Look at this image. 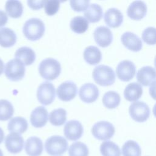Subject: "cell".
Here are the masks:
<instances>
[{"mask_svg": "<svg viewBox=\"0 0 156 156\" xmlns=\"http://www.w3.org/2000/svg\"><path fill=\"white\" fill-rule=\"evenodd\" d=\"M44 31V23L41 20L37 18L27 20L23 27L24 35L27 39L31 41H35L41 38Z\"/></svg>", "mask_w": 156, "mask_h": 156, "instance_id": "6da1fadb", "label": "cell"}, {"mask_svg": "<svg viewBox=\"0 0 156 156\" xmlns=\"http://www.w3.org/2000/svg\"><path fill=\"white\" fill-rule=\"evenodd\" d=\"M40 75L44 79L52 80L58 77L61 72V65L58 61L53 58L43 60L38 66Z\"/></svg>", "mask_w": 156, "mask_h": 156, "instance_id": "7a4b0ae2", "label": "cell"}, {"mask_svg": "<svg viewBox=\"0 0 156 156\" xmlns=\"http://www.w3.org/2000/svg\"><path fill=\"white\" fill-rule=\"evenodd\" d=\"M92 76L95 82L101 86L111 85L115 81V71L111 67L105 65L96 66Z\"/></svg>", "mask_w": 156, "mask_h": 156, "instance_id": "3957f363", "label": "cell"}, {"mask_svg": "<svg viewBox=\"0 0 156 156\" xmlns=\"http://www.w3.org/2000/svg\"><path fill=\"white\" fill-rule=\"evenodd\" d=\"M68 143L66 138L60 135H53L45 141L44 148L46 152L51 156L63 154L67 150Z\"/></svg>", "mask_w": 156, "mask_h": 156, "instance_id": "277c9868", "label": "cell"}, {"mask_svg": "<svg viewBox=\"0 0 156 156\" xmlns=\"http://www.w3.org/2000/svg\"><path fill=\"white\" fill-rule=\"evenodd\" d=\"M5 76L12 81H18L23 78L26 68L24 63L20 59L15 58L9 60L5 66Z\"/></svg>", "mask_w": 156, "mask_h": 156, "instance_id": "5b68a950", "label": "cell"}, {"mask_svg": "<svg viewBox=\"0 0 156 156\" xmlns=\"http://www.w3.org/2000/svg\"><path fill=\"white\" fill-rule=\"evenodd\" d=\"M115 132V127L110 122L101 121L96 122L91 128L93 135L99 140L110 139Z\"/></svg>", "mask_w": 156, "mask_h": 156, "instance_id": "8992f818", "label": "cell"}, {"mask_svg": "<svg viewBox=\"0 0 156 156\" xmlns=\"http://www.w3.org/2000/svg\"><path fill=\"white\" fill-rule=\"evenodd\" d=\"M37 97L40 103L47 105L51 104L55 99V88L54 85L48 81L42 82L38 87Z\"/></svg>", "mask_w": 156, "mask_h": 156, "instance_id": "52a82bcc", "label": "cell"}, {"mask_svg": "<svg viewBox=\"0 0 156 156\" xmlns=\"http://www.w3.org/2000/svg\"><path fill=\"white\" fill-rule=\"evenodd\" d=\"M129 112L132 118L136 122L146 121L150 115V108L147 104L142 101L132 102L129 108Z\"/></svg>", "mask_w": 156, "mask_h": 156, "instance_id": "ba28073f", "label": "cell"}, {"mask_svg": "<svg viewBox=\"0 0 156 156\" xmlns=\"http://www.w3.org/2000/svg\"><path fill=\"white\" fill-rule=\"evenodd\" d=\"M77 93L76 84L71 80L62 83L57 89V95L59 99L67 102L74 99Z\"/></svg>", "mask_w": 156, "mask_h": 156, "instance_id": "9c48e42d", "label": "cell"}, {"mask_svg": "<svg viewBox=\"0 0 156 156\" xmlns=\"http://www.w3.org/2000/svg\"><path fill=\"white\" fill-rule=\"evenodd\" d=\"M116 72L118 77L122 81L127 82L131 80L135 76L136 68L130 60H124L117 65Z\"/></svg>", "mask_w": 156, "mask_h": 156, "instance_id": "30bf717a", "label": "cell"}, {"mask_svg": "<svg viewBox=\"0 0 156 156\" xmlns=\"http://www.w3.org/2000/svg\"><path fill=\"white\" fill-rule=\"evenodd\" d=\"M64 135L66 139L71 141L79 140L83 135V128L82 124L77 120L68 121L63 129Z\"/></svg>", "mask_w": 156, "mask_h": 156, "instance_id": "8fae6325", "label": "cell"}, {"mask_svg": "<svg viewBox=\"0 0 156 156\" xmlns=\"http://www.w3.org/2000/svg\"><path fill=\"white\" fill-rule=\"evenodd\" d=\"M24 139L17 133L12 132L8 134L5 138V146L11 154L20 153L23 148Z\"/></svg>", "mask_w": 156, "mask_h": 156, "instance_id": "7c38bea8", "label": "cell"}, {"mask_svg": "<svg viewBox=\"0 0 156 156\" xmlns=\"http://www.w3.org/2000/svg\"><path fill=\"white\" fill-rule=\"evenodd\" d=\"M99 89L92 83H86L81 86L79 91L80 99L84 102H94L99 96Z\"/></svg>", "mask_w": 156, "mask_h": 156, "instance_id": "4fadbf2b", "label": "cell"}, {"mask_svg": "<svg viewBox=\"0 0 156 156\" xmlns=\"http://www.w3.org/2000/svg\"><path fill=\"white\" fill-rule=\"evenodd\" d=\"M93 37L96 43L101 47L109 46L113 40V34L110 29L106 26H99L93 32Z\"/></svg>", "mask_w": 156, "mask_h": 156, "instance_id": "5bb4252c", "label": "cell"}, {"mask_svg": "<svg viewBox=\"0 0 156 156\" xmlns=\"http://www.w3.org/2000/svg\"><path fill=\"white\" fill-rule=\"evenodd\" d=\"M48 119V112L43 106L35 108L31 112L30 121L31 124L36 128H41L46 125Z\"/></svg>", "mask_w": 156, "mask_h": 156, "instance_id": "9a60e30c", "label": "cell"}, {"mask_svg": "<svg viewBox=\"0 0 156 156\" xmlns=\"http://www.w3.org/2000/svg\"><path fill=\"white\" fill-rule=\"evenodd\" d=\"M121 41L124 46L134 52L139 51L143 47L141 38L132 32H126L121 36Z\"/></svg>", "mask_w": 156, "mask_h": 156, "instance_id": "2e32d148", "label": "cell"}, {"mask_svg": "<svg viewBox=\"0 0 156 156\" xmlns=\"http://www.w3.org/2000/svg\"><path fill=\"white\" fill-rule=\"evenodd\" d=\"M137 81L144 86L151 85L156 80V70L152 66H145L136 73Z\"/></svg>", "mask_w": 156, "mask_h": 156, "instance_id": "e0dca14e", "label": "cell"}, {"mask_svg": "<svg viewBox=\"0 0 156 156\" xmlns=\"http://www.w3.org/2000/svg\"><path fill=\"white\" fill-rule=\"evenodd\" d=\"M147 12V5L144 1H134L128 7L127 13L129 17L133 20H140Z\"/></svg>", "mask_w": 156, "mask_h": 156, "instance_id": "ac0fdd59", "label": "cell"}, {"mask_svg": "<svg viewBox=\"0 0 156 156\" xmlns=\"http://www.w3.org/2000/svg\"><path fill=\"white\" fill-rule=\"evenodd\" d=\"M24 149L29 156H40L43 151V142L37 136H30L26 141Z\"/></svg>", "mask_w": 156, "mask_h": 156, "instance_id": "d6986e66", "label": "cell"}, {"mask_svg": "<svg viewBox=\"0 0 156 156\" xmlns=\"http://www.w3.org/2000/svg\"><path fill=\"white\" fill-rule=\"evenodd\" d=\"M104 21L108 26L117 27L123 21V15L118 9L110 8L105 12Z\"/></svg>", "mask_w": 156, "mask_h": 156, "instance_id": "ffe728a7", "label": "cell"}, {"mask_svg": "<svg viewBox=\"0 0 156 156\" xmlns=\"http://www.w3.org/2000/svg\"><path fill=\"white\" fill-rule=\"evenodd\" d=\"M143 94V88L141 85L136 82L129 83L124 91V96L125 99L130 102L137 101Z\"/></svg>", "mask_w": 156, "mask_h": 156, "instance_id": "44dd1931", "label": "cell"}, {"mask_svg": "<svg viewBox=\"0 0 156 156\" xmlns=\"http://www.w3.org/2000/svg\"><path fill=\"white\" fill-rule=\"evenodd\" d=\"M15 57V58L21 60L25 65L28 66L34 62L36 55L32 48L27 46H23L16 51Z\"/></svg>", "mask_w": 156, "mask_h": 156, "instance_id": "7402d4cb", "label": "cell"}, {"mask_svg": "<svg viewBox=\"0 0 156 156\" xmlns=\"http://www.w3.org/2000/svg\"><path fill=\"white\" fill-rule=\"evenodd\" d=\"M28 128V123L27 120L21 116H16L12 118L7 124L8 130L12 133H23Z\"/></svg>", "mask_w": 156, "mask_h": 156, "instance_id": "603a6c76", "label": "cell"}, {"mask_svg": "<svg viewBox=\"0 0 156 156\" xmlns=\"http://www.w3.org/2000/svg\"><path fill=\"white\" fill-rule=\"evenodd\" d=\"M15 32L8 27L0 28V46L3 48H10L16 41Z\"/></svg>", "mask_w": 156, "mask_h": 156, "instance_id": "cb8c5ba5", "label": "cell"}, {"mask_svg": "<svg viewBox=\"0 0 156 156\" xmlns=\"http://www.w3.org/2000/svg\"><path fill=\"white\" fill-rule=\"evenodd\" d=\"M83 58L87 63L94 65L99 63L101 60L102 54L98 47L89 46L83 51Z\"/></svg>", "mask_w": 156, "mask_h": 156, "instance_id": "d4e9b609", "label": "cell"}, {"mask_svg": "<svg viewBox=\"0 0 156 156\" xmlns=\"http://www.w3.org/2000/svg\"><path fill=\"white\" fill-rule=\"evenodd\" d=\"M84 16L88 21L96 23L99 21L103 15V10L101 6L98 4H91L84 11Z\"/></svg>", "mask_w": 156, "mask_h": 156, "instance_id": "484cf974", "label": "cell"}, {"mask_svg": "<svg viewBox=\"0 0 156 156\" xmlns=\"http://www.w3.org/2000/svg\"><path fill=\"white\" fill-rule=\"evenodd\" d=\"M5 9L6 13L13 18H18L21 16L23 12V5L19 1L10 0L5 2Z\"/></svg>", "mask_w": 156, "mask_h": 156, "instance_id": "4316f807", "label": "cell"}, {"mask_svg": "<svg viewBox=\"0 0 156 156\" xmlns=\"http://www.w3.org/2000/svg\"><path fill=\"white\" fill-rule=\"evenodd\" d=\"M100 152L102 156H121L119 146L113 141H105L100 146Z\"/></svg>", "mask_w": 156, "mask_h": 156, "instance_id": "83f0119b", "label": "cell"}, {"mask_svg": "<svg viewBox=\"0 0 156 156\" xmlns=\"http://www.w3.org/2000/svg\"><path fill=\"white\" fill-rule=\"evenodd\" d=\"M88 25L87 20L82 16H76L73 18L69 24L71 29L77 34H82L86 32Z\"/></svg>", "mask_w": 156, "mask_h": 156, "instance_id": "f1b7e54d", "label": "cell"}, {"mask_svg": "<svg viewBox=\"0 0 156 156\" xmlns=\"http://www.w3.org/2000/svg\"><path fill=\"white\" fill-rule=\"evenodd\" d=\"M66 111L64 108H58L54 109L49 114V122L53 126H62L66 121Z\"/></svg>", "mask_w": 156, "mask_h": 156, "instance_id": "f546056e", "label": "cell"}, {"mask_svg": "<svg viewBox=\"0 0 156 156\" xmlns=\"http://www.w3.org/2000/svg\"><path fill=\"white\" fill-rule=\"evenodd\" d=\"M121 98L119 94L115 91H108L106 92L102 98L104 105L108 108H115L120 103Z\"/></svg>", "mask_w": 156, "mask_h": 156, "instance_id": "4dcf8cb0", "label": "cell"}, {"mask_svg": "<svg viewBox=\"0 0 156 156\" xmlns=\"http://www.w3.org/2000/svg\"><path fill=\"white\" fill-rule=\"evenodd\" d=\"M123 156H141V149L140 145L133 140H128L122 147Z\"/></svg>", "mask_w": 156, "mask_h": 156, "instance_id": "1f68e13d", "label": "cell"}, {"mask_svg": "<svg viewBox=\"0 0 156 156\" xmlns=\"http://www.w3.org/2000/svg\"><path fill=\"white\" fill-rule=\"evenodd\" d=\"M68 154L69 156H88L89 150L85 143L76 141L69 146Z\"/></svg>", "mask_w": 156, "mask_h": 156, "instance_id": "d6a6232c", "label": "cell"}, {"mask_svg": "<svg viewBox=\"0 0 156 156\" xmlns=\"http://www.w3.org/2000/svg\"><path fill=\"white\" fill-rule=\"evenodd\" d=\"M13 106L10 102L5 99L0 100V121H6L13 116Z\"/></svg>", "mask_w": 156, "mask_h": 156, "instance_id": "836d02e7", "label": "cell"}, {"mask_svg": "<svg viewBox=\"0 0 156 156\" xmlns=\"http://www.w3.org/2000/svg\"><path fill=\"white\" fill-rule=\"evenodd\" d=\"M142 39L148 44H156V28L154 27H147L142 32Z\"/></svg>", "mask_w": 156, "mask_h": 156, "instance_id": "e575fe53", "label": "cell"}, {"mask_svg": "<svg viewBox=\"0 0 156 156\" xmlns=\"http://www.w3.org/2000/svg\"><path fill=\"white\" fill-rule=\"evenodd\" d=\"M44 12L49 16L55 15L60 8V1L57 0H46L44 4Z\"/></svg>", "mask_w": 156, "mask_h": 156, "instance_id": "d590c367", "label": "cell"}, {"mask_svg": "<svg viewBox=\"0 0 156 156\" xmlns=\"http://www.w3.org/2000/svg\"><path fill=\"white\" fill-rule=\"evenodd\" d=\"M69 3L73 10L78 12L85 11L90 5L88 0H72Z\"/></svg>", "mask_w": 156, "mask_h": 156, "instance_id": "8d00e7d4", "label": "cell"}, {"mask_svg": "<svg viewBox=\"0 0 156 156\" xmlns=\"http://www.w3.org/2000/svg\"><path fill=\"white\" fill-rule=\"evenodd\" d=\"M46 1L40 0V1H27V3L29 7L34 10H38L41 9L44 6Z\"/></svg>", "mask_w": 156, "mask_h": 156, "instance_id": "74e56055", "label": "cell"}, {"mask_svg": "<svg viewBox=\"0 0 156 156\" xmlns=\"http://www.w3.org/2000/svg\"><path fill=\"white\" fill-rule=\"evenodd\" d=\"M8 21L7 14L3 10H0V27H2L6 24Z\"/></svg>", "mask_w": 156, "mask_h": 156, "instance_id": "f35d334b", "label": "cell"}, {"mask_svg": "<svg viewBox=\"0 0 156 156\" xmlns=\"http://www.w3.org/2000/svg\"><path fill=\"white\" fill-rule=\"evenodd\" d=\"M149 93L151 97L156 100V80L151 83L149 88Z\"/></svg>", "mask_w": 156, "mask_h": 156, "instance_id": "ab89813d", "label": "cell"}, {"mask_svg": "<svg viewBox=\"0 0 156 156\" xmlns=\"http://www.w3.org/2000/svg\"><path fill=\"white\" fill-rule=\"evenodd\" d=\"M4 138V133L3 130L0 127V144L3 141Z\"/></svg>", "mask_w": 156, "mask_h": 156, "instance_id": "60d3db41", "label": "cell"}, {"mask_svg": "<svg viewBox=\"0 0 156 156\" xmlns=\"http://www.w3.org/2000/svg\"><path fill=\"white\" fill-rule=\"evenodd\" d=\"M4 68V62L0 58V75H1L3 73Z\"/></svg>", "mask_w": 156, "mask_h": 156, "instance_id": "b9f144b4", "label": "cell"}, {"mask_svg": "<svg viewBox=\"0 0 156 156\" xmlns=\"http://www.w3.org/2000/svg\"><path fill=\"white\" fill-rule=\"evenodd\" d=\"M152 112H153V113L154 115V116L156 117V103L155 104L154 107H153V110H152Z\"/></svg>", "mask_w": 156, "mask_h": 156, "instance_id": "7bdbcfd3", "label": "cell"}, {"mask_svg": "<svg viewBox=\"0 0 156 156\" xmlns=\"http://www.w3.org/2000/svg\"><path fill=\"white\" fill-rule=\"evenodd\" d=\"M0 156H4V155H3V152H2V151H1V149H0Z\"/></svg>", "mask_w": 156, "mask_h": 156, "instance_id": "ee69618b", "label": "cell"}, {"mask_svg": "<svg viewBox=\"0 0 156 156\" xmlns=\"http://www.w3.org/2000/svg\"><path fill=\"white\" fill-rule=\"evenodd\" d=\"M154 65H155V66L156 68V55H155V58H154Z\"/></svg>", "mask_w": 156, "mask_h": 156, "instance_id": "f6af8a7d", "label": "cell"}]
</instances>
